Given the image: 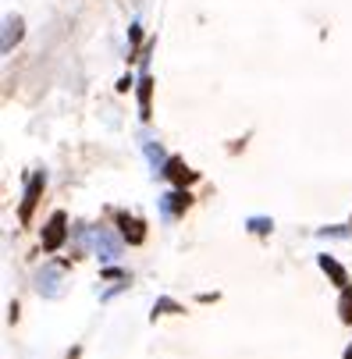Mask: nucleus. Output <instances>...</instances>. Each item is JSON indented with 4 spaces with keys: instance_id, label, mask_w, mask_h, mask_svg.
I'll list each match as a JSON object with an SVG mask.
<instances>
[{
    "instance_id": "f257e3e1",
    "label": "nucleus",
    "mask_w": 352,
    "mask_h": 359,
    "mask_svg": "<svg viewBox=\"0 0 352 359\" xmlns=\"http://www.w3.org/2000/svg\"><path fill=\"white\" fill-rule=\"evenodd\" d=\"M65 235H68V217H65V214H60V210H57V214L47 221V228H43V249H47V252L60 249V242H65Z\"/></svg>"
},
{
    "instance_id": "f03ea898",
    "label": "nucleus",
    "mask_w": 352,
    "mask_h": 359,
    "mask_svg": "<svg viewBox=\"0 0 352 359\" xmlns=\"http://www.w3.org/2000/svg\"><path fill=\"white\" fill-rule=\"evenodd\" d=\"M43 185H47L43 175H32L29 185H25V199H22V210H18V217H22L25 224L32 221V210H36V203H39V193H43Z\"/></svg>"
},
{
    "instance_id": "7ed1b4c3",
    "label": "nucleus",
    "mask_w": 352,
    "mask_h": 359,
    "mask_svg": "<svg viewBox=\"0 0 352 359\" xmlns=\"http://www.w3.org/2000/svg\"><path fill=\"white\" fill-rule=\"evenodd\" d=\"M189 203H192V196L185 193L182 185L175 188V193H164V196H160V210H164V217H178V214H185V210H189Z\"/></svg>"
},
{
    "instance_id": "20e7f679",
    "label": "nucleus",
    "mask_w": 352,
    "mask_h": 359,
    "mask_svg": "<svg viewBox=\"0 0 352 359\" xmlns=\"http://www.w3.org/2000/svg\"><path fill=\"white\" fill-rule=\"evenodd\" d=\"M93 249L100 252V260H118V252H121V242L111 235L107 228H100V231H93Z\"/></svg>"
},
{
    "instance_id": "39448f33",
    "label": "nucleus",
    "mask_w": 352,
    "mask_h": 359,
    "mask_svg": "<svg viewBox=\"0 0 352 359\" xmlns=\"http://www.w3.org/2000/svg\"><path fill=\"white\" fill-rule=\"evenodd\" d=\"M160 175H168L175 185H189V182H196V171H189V167H185V160H178V157H171L168 164H164V171Z\"/></svg>"
},
{
    "instance_id": "423d86ee",
    "label": "nucleus",
    "mask_w": 352,
    "mask_h": 359,
    "mask_svg": "<svg viewBox=\"0 0 352 359\" xmlns=\"http://www.w3.org/2000/svg\"><path fill=\"white\" fill-rule=\"evenodd\" d=\"M60 278H65L60 267H43V270H39V292L50 295V299H57V295H60Z\"/></svg>"
},
{
    "instance_id": "0eeeda50",
    "label": "nucleus",
    "mask_w": 352,
    "mask_h": 359,
    "mask_svg": "<svg viewBox=\"0 0 352 359\" xmlns=\"http://www.w3.org/2000/svg\"><path fill=\"white\" fill-rule=\"evenodd\" d=\"M121 235H125L132 246H139L142 239H146V224H142L139 217H129L125 214V217H121Z\"/></svg>"
},
{
    "instance_id": "6e6552de",
    "label": "nucleus",
    "mask_w": 352,
    "mask_h": 359,
    "mask_svg": "<svg viewBox=\"0 0 352 359\" xmlns=\"http://www.w3.org/2000/svg\"><path fill=\"white\" fill-rule=\"evenodd\" d=\"M320 270L331 274V281H335L338 288H349V274L342 270V263H338L335 257H320Z\"/></svg>"
},
{
    "instance_id": "1a4fd4ad",
    "label": "nucleus",
    "mask_w": 352,
    "mask_h": 359,
    "mask_svg": "<svg viewBox=\"0 0 352 359\" xmlns=\"http://www.w3.org/2000/svg\"><path fill=\"white\" fill-rule=\"evenodd\" d=\"M150 86L153 82L142 75V82H139V111H142V118H150Z\"/></svg>"
},
{
    "instance_id": "9d476101",
    "label": "nucleus",
    "mask_w": 352,
    "mask_h": 359,
    "mask_svg": "<svg viewBox=\"0 0 352 359\" xmlns=\"http://www.w3.org/2000/svg\"><path fill=\"white\" fill-rule=\"evenodd\" d=\"M22 36V18H8V36H4V50H11V43Z\"/></svg>"
},
{
    "instance_id": "9b49d317",
    "label": "nucleus",
    "mask_w": 352,
    "mask_h": 359,
    "mask_svg": "<svg viewBox=\"0 0 352 359\" xmlns=\"http://www.w3.org/2000/svg\"><path fill=\"white\" fill-rule=\"evenodd\" d=\"M338 309H342V320L352 324V288H342V303H338Z\"/></svg>"
},
{
    "instance_id": "f8f14e48",
    "label": "nucleus",
    "mask_w": 352,
    "mask_h": 359,
    "mask_svg": "<svg viewBox=\"0 0 352 359\" xmlns=\"http://www.w3.org/2000/svg\"><path fill=\"white\" fill-rule=\"evenodd\" d=\"M271 228H274V224L267 221V217H253V221H250V231H256V235H267Z\"/></svg>"
},
{
    "instance_id": "ddd939ff",
    "label": "nucleus",
    "mask_w": 352,
    "mask_h": 359,
    "mask_svg": "<svg viewBox=\"0 0 352 359\" xmlns=\"http://www.w3.org/2000/svg\"><path fill=\"white\" fill-rule=\"evenodd\" d=\"M146 157H150V164H153V167H160V160H164L160 146H153V142H150V146H146Z\"/></svg>"
},
{
    "instance_id": "4468645a",
    "label": "nucleus",
    "mask_w": 352,
    "mask_h": 359,
    "mask_svg": "<svg viewBox=\"0 0 352 359\" xmlns=\"http://www.w3.org/2000/svg\"><path fill=\"white\" fill-rule=\"evenodd\" d=\"M345 359H352V345H349V352H345Z\"/></svg>"
}]
</instances>
